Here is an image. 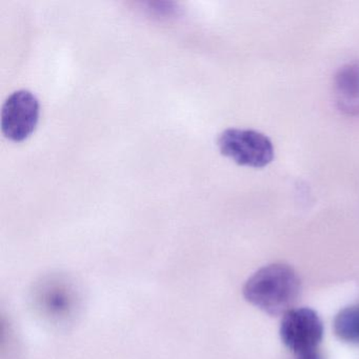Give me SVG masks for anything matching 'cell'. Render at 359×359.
<instances>
[{
	"label": "cell",
	"mask_w": 359,
	"mask_h": 359,
	"mask_svg": "<svg viewBox=\"0 0 359 359\" xmlns=\"http://www.w3.org/2000/svg\"><path fill=\"white\" fill-rule=\"evenodd\" d=\"M279 336L295 355L316 350L323 337V320L313 309H291L283 315Z\"/></svg>",
	"instance_id": "obj_4"
},
{
	"label": "cell",
	"mask_w": 359,
	"mask_h": 359,
	"mask_svg": "<svg viewBox=\"0 0 359 359\" xmlns=\"http://www.w3.org/2000/svg\"><path fill=\"white\" fill-rule=\"evenodd\" d=\"M299 293V277L285 264L262 266L245 281L243 289L248 302L272 316L291 310Z\"/></svg>",
	"instance_id": "obj_1"
},
{
	"label": "cell",
	"mask_w": 359,
	"mask_h": 359,
	"mask_svg": "<svg viewBox=\"0 0 359 359\" xmlns=\"http://www.w3.org/2000/svg\"><path fill=\"white\" fill-rule=\"evenodd\" d=\"M296 359H323L319 348L316 350L306 351V352L299 353L295 355Z\"/></svg>",
	"instance_id": "obj_8"
},
{
	"label": "cell",
	"mask_w": 359,
	"mask_h": 359,
	"mask_svg": "<svg viewBox=\"0 0 359 359\" xmlns=\"http://www.w3.org/2000/svg\"><path fill=\"white\" fill-rule=\"evenodd\" d=\"M43 306L51 315L60 317L70 312L73 299L71 293L64 285H48L41 296Z\"/></svg>",
	"instance_id": "obj_7"
},
{
	"label": "cell",
	"mask_w": 359,
	"mask_h": 359,
	"mask_svg": "<svg viewBox=\"0 0 359 359\" xmlns=\"http://www.w3.org/2000/svg\"><path fill=\"white\" fill-rule=\"evenodd\" d=\"M338 109L348 116H359V60L344 65L334 79Z\"/></svg>",
	"instance_id": "obj_5"
},
{
	"label": "cell",
	"mask_w": 359,
	"mask_h": 359,
	"mask_svg": "<svg viewBox=\"0 0 359 359\" xmlns=\"http://www.w3.org/2000/svg\"><path fill=\"white\" fill-rule=\"evenodd\" d=\"M41 113L39 98L29 90L12 93L4 104L0 126L4 135L14 142H22L36 129Z\"/></svg>",
	"instance_id": "obj_3"
},
{
	"label": "cell",
	"mask_w": 359,
	"mask_h": 359,
	"mask_svg": "<svg viewBox=\"0 0 359 359\" xmlns=\"http://www.w3.org/2000/svg\"><path fill=\"white\" fill-rule=\"evenodd\" d=\"M333 330L342 341L359 344V306L341 309L334 318Z\"/></svg>",
	"instance_id": "obj_6"
},
{
	"label": "cell",
	"mask_w": 359,
	"mask_h": 359,
	"mask_svg": "<svg viewBox=\"0 0 359 359\" xmlns=\"http://www.w3.org/2000/svg\"><path fill=\"white\" fill-rule=\"evenodd\" d=\"M217 146L224 156L243 167L262 169L274 161L272 140L255 130H224L218 136Z\"/></svg>",
	"instance_id": "obj_2"
}]
</instances>
